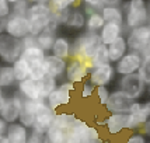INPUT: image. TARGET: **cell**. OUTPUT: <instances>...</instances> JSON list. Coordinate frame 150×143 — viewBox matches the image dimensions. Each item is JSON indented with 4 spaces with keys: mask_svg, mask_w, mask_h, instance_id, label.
Wrapping results in <instances>:
<instances>
[{
    "mask_svg": "<svg viewBox=\"0 0 150 143\" xmlns=\"http://www.w3.org/2000/svg\"><path fill=\"white\" fill-rule=\"evenodd\" d=\"M147 93H149V94H150V87H149V88H147Z\"/></svg>",
    "mask_w": 150,
    "mask_h": 143,
    "instance_id": "49",
    "label": "cell"
},
{
    "mask_svg": "<svg viewBox=\"0 0 150 143\" xmlns=\"http://www.w3.org/2000/svg\"><path fill=\"white\" fill-rule=\"evenodd\" d=\"M4 97V93H3V88H0V98Z\"/></svg>",
    "mask_w": 150,
    "mask_h": 143,
    "instance_id": "48",
    "label": "cell"
},
{
    "mask_svg": "<svg viewBox=\"0 0 150 143\" xmlns=\"http://www.w3.org/2000/svg\"><path fill=\"white\" fill-rule=\"evenodd\" d=\"M17 84L11 65H1L0 67V88H7Z\"/></svg>",
    "mask_w": 150,
    "mask_h": 143,
    "instance_id": "33",
    "label": "cell"
},
{
    "mask_svg": "<svg viewBox=\"0 0 150 143\" xmlns=\"http://www.w3.org/2000/svg\"><path fill=\"white\" fill-rule=\"evenodd\" d=\"M142 60H143V56H142L140 53L128 51V53H126L125 56H122V58L114 65L115 73L119 74L121 77H122V76L135 74V73H137L139 69H140Z\"/></svg>",
    "mask_w": 150,
    "mask_h": 143,
    "instance_id": "11",
    "label": "cell"
},
{
    "mask_svg": "<svg viewBox=\"0 0 150 143\" xmlns=\"http://www.w3.org/2000/svg\"><path fill=\"white\" fill-rule=\"evenodd\" d=\"M88 65L77 58H70L66 62L65 70V81H69L72 84H81L88 77Z\"/></svg>",
    "mask_w": 150,
    "mask_h": 143,
    "instance_id": "8",
    "label": "cell"
},
{
    "mask_svg": "<svg viewBox=\"0 0 150 143\" xmlns=\"http://www.w3.org/2000/svg\"><path fill=\"white\" fill-rule=\"evenodd\" d=\"M125 143H147V139L140 133V132H133L126 137Z\"/></svg>",
    "mask_w": 150,
    "mask_h": 143,
    "instance_id": "41",
    "label": "cell"
},
{
    "mask_svg": "<svg viewBox=\"0 0 150 143\" xmlns=\"http://www.w3.org/2000/svg\"><path fill=\"white\" fill-rule=\"evenodd\" d=\"M56 112L52 111L44 100H39L38 103V108L35 111V117H34V124H33V130L34 133L44 136L46 133V130L51 128V125L53 124V119H55Z\"/></svg>",
    "mask_w": 150,
    "mask_h": 143,
    "instance_id": "6",
    "label": "cell"
},
{
    "mask_svg": "<svg viewBox=\"0 0 150 143\" xmlns=\"http://www.w3.org/2000/svg\"><path fill=\"white\" fill-rule=\"evenodd\" d=\"M3 33L17 39H24L30 35V24L24 16H10L4 21Z\"/></svg>",
    "mask_w": 150,
    "mask_h": 143,
    "instance_id": "13",
    "label": "cell"
},
{
    "mask_svg": "<svg viewBox=\"0 0 150 143\" xmlns=\"http://www.w3.org/2000/svg\"><path fill=\"white\" fill-rule=\"evenodd\" d=\"M0 143H7V139L4 135H0Z\"/></svg>",
    "mask_w": 150,
    "mask_h": 143,
    "instance_id": "46",
    "label": "cell"
},
{
    "mask_svg": "<svg viewBox=\"0 0 150 143\" xmlns=\"http://www.w3.org/2000/svg\"><path fill=\"white\" fill-rule=\"evenodd\" d=\"M46 76V69H45V63H41V65H37L30 69V77L34 81H39Z\"/></svg>",
    "mask_w": 150,
    "mask_h": 143,
    "instance_id": "37",
    "label": "cell"
},
{
    "mask_svg": "<svg viewBox=\"0 0 150 143\" xmlns=\"http://www.w3.org/2000/svg\"><path fill=\"white\" fill-rule=\"evenodd\" d=\"M143 60H142V65H140V69L137 72L140 80L143 81V84L146 87H150V55H146L143 53Z\"/></svg>",
    "mask_w": 150,
    "mask_h": 143,
    "instance_id": "34",
    "label": "cell"
},
{
    "mask_svg": "<svg viewBox=\"0 0 150 143\" xmlns=\"http://www.w3.org/2000/svg\"><path fill=\"white\" fill-rule=\"evenodd\" d=\"M27 143H44V139H42L41 135H37V133L31 132V133H30V136H28Z\"/></svg>",
    "mask_w": 150,
    "mask_h": 143,
    "instance_id": "43",
    "label": "cell"
},
{
    "mask_svg": "<svg viewBox=\"0 0 150 143\" xmlns=\"http://www.w3.org/2000/svg\"><path fill=\"white\" fill-rule=\"evenodd\" d=\"M83 11H84L86 17L94 13H101V10L105 7V0H84L83 1Z\"/></svg>",
    "mask_w": 150,
    "mask_h": 143,
    "instance_id": "35",
    "label": "cell"
},
{
    "mask_svg": "<svg viewBox=\"0 0 150 143\" xmlns=\"http://www.w3.org/2000/svg\"><path fill=\"white\" fill-rule=\"evenodd\" d=\"M129 114H110L104 119V128L111 136H118L122 132L128 130Z\"/></svg>",
    "mask_w": 150,
    "mask_h": 143,
    "instance_id": "15",
    "label": "cell"
},
{
    "mask_svg": "<svg viewBox=\"0 0 150 143\" xmlns=\"http://www.w3.org/2000/svg\"><path fill=\"white\" fill-rule=\"evenodd\" d=\"M110 94H111V91H110L108 87H97L96 88V96H97L98 104L104 107L107 104V101H108V98H110Z\"/></svg>",
    "mask_w": 150,
    "mask_h": 143,
    "instance_id": "39",
    "label": "cell"
},
{
    "mask_svg": "<svg viewBox=\"0 0 150 143\" xmlns=\"http://www.w3.org/2000/svg\"><path fill=\"white\" fill-rule=\"evenodd\" d=\"M24 17L28 21L35 18H51L52 11L49 8L48 1H33V3H30Z\"/></svg>",
    "mask_w": 150,
    "mask_h": 143,
    "instance_id": "23",
    "label": "cell"
},
{
    "mask_svg": "<svg viewBox=\"0 0 150 143\" xmlns=\"http://www.w3.org/2000/svg\"><path fill=\"white\" fill-rule=\"evenodd\" d=\"M4 21H6V20H0V34L3 33V28H4Z\"/></svg>",
    "mask_w": 150,
    "mask_h": 143,
    "instance_id": "45",
    "label": "cell"
},
{
    "mask_svg": "<svg viewBox=\"0 0 150 143\" xmlns=\"http://www.w3.org/2000/svg\"><path fill=\"white\" fill-rule=\"evenodd\" d=\"M56 27H58V24L52 20L51 24L46 27L42 33L38 34V35L35 37L37 46H38L41 51H44L45 53L49 52V51L52 49L53 42H55V39H56Z\"/></svg>",
    "mask_w": 150,
    "mask_h": 143,
    "instance_id": "19",
    "label": "cell"
},
{
    "mask_svg": "<svg viewBox=\"0 0 150 143\" xmlns=\"http://www.w3.org/2000/svg\"><path fill=\"white\" fill-rule=\"evenodd\" d=\"M66 62L67 60H63V59H59L53 55H48L46 53L45 56V69H46V76H51L55 80H60V79L65 77V70H66Z\"/></svg>",
    "mask_w": 150,
    "mask_h": 143,
    "instance_id": "18",
    "label": "cell"
},
{
    "mask_svg": "<svg viewBox=\"0 0 150 143\" xmlns=\"http://www.w3.org/2000/svg\"><path fill=\"white\" fill-rule=\"evenodd\" d=\"M96 86L90 83L88 79H86L84 81L81 83V88H80V96L81 98H91L96 94Z\"/></svg>",
    "mask_w": 150,
    "mask_h": 143,
    "instance_id": "38",
    "label": "cell"
},
{
    "mask_svg": "<svg viewBox=\"0 0 150 143\" xmlns=\"http://www.w3.org/2000/svg\"><path fill=\"white\" fill-rule=\"evenodd\" d=\"M118 90L124 91L126 96H129L132 100L137 101L139 98L143 96V93L147 90V87L143 84L140 80L139 74H129V76H122L118 80Z\"/></svg>",
    "mask_w": 150,
    "mask_h": 143,
    "instance_id": "9",
    "label": "cell"
},
{
    "mask_svg": "<svg viewBox=\"0 0 150 143\" xmlns=\"http://www.w3.org/2000/svg\"><path fill=\"white\" fill-rule=\"evenodd\" d=\"M117 76L114 66L110 65L100 66L96 69H91L88 73V80L90 83L94 84L96 87H108L114 81V79Z\"/></svg>",
    "mask_w": 150,
    "mask_h": 143,
    "instance_id": "14",
    "label": "cell"
},
{
    "mask_svg": "<svg viewBox=\"0 0 150 143\" xmlns=\"http://www.w3.org/2000/svg\"><path fill=\"white\" fill-rule=\"evenodd\" d=\"M125 39H126V45L129 51L143 55L150 42V27L143 25L131 30L128 31V35L125 37Z\"/></svg>",
    "mask_w": 150,
    "mask_h": 143,
    "instance_id": "7",
    "label": "cell"
},
{
    "mask_svg": "<svg viewBox=\"0 0 150 143\" xmlns=\"http://www.w3.org/2000/svg\"><path fill=\"white\" fill-rule=\"evenodd\" d=\"M21 105H23V98L18 96V93L0 98V119L7 125L18 122Z\"/></svg>",
    "mask_w": 150,
    "mask_h": 143,
    "instance_id": "4",
    "label": "cell"
},
{
    "mask_svg": "<svg viewBox=\"0 0 150 143\" xmlns=\"http://www.w3.org/2000/svg\"><path fill=\"white\" fill-rule=\"evenodd\" d=\"M150 118V100L149 101H135L129 110V119H128V130L140 129L146 121Z\"/></svg>",
    "mask_w": 150,
    "mask_h": 143,
    "instance_id": "10",
    "label": "cell"
},
{
    "mask_svg": "<svg viewBox=\"0 0 150 143\" xmlns=\"http://www.w3.org/2000/svg\"><path fill=\"white\" fill-rule=\"evenodd\" d=\"M45 56H46V53L44 51H41L38 46H30V48H24L23 49V53H21L20 58L24 59L27 62V65L30 66V69H31L34 66L44 63Z\"/></svg>",
    "mask_w": 150,
    "mask_h": 143,
    "instance_id": "28",
    "label": "cell"
},
{
    "mask_svg": "<svg viewBox=\"0 0 150 143\" xmlns=\"http://www.w3.org/2000/svg\"><path fill=\"white\" fill-rule=\"evenodd\" d=\"M6 129H7V124L0 119V135H4V133H6Z\"/></svg>",
    "mask_w": 150,
    "mask_h": 143,
    "instance_id": "44",
    "label": "cell"
},
{
    "mask_svg": "<svg viewBox=\"0 0 150 143\" xmlns=\"http://www.w3.org/2000/svg\"><path fill=\"white\" fill-rule=\"evenodd\" d=\"M13 73H14V77H16V81L20 83V81H24L30 77V66L27 65V62L24 59L18 58L13 65Z\"/></svg>",
    "mask_w": 150,
    "mask_h": 143,
    "instance_id": "32",
    "label": "cell"
},
{
    "mask_svg": "<svg viewBox=\"0 0 150 143\" xmlns=\"http://www.w3.org/2000/svg\"><path fill=\"white\" fill-rule=\"evenodd\" d=\"M74 118L76 115L73 112H56L53 124L42 136L44 143H67V130Z\"/></svg>",
    "mask_w": 150,
    "mask_h": 143,
    "instance_id": "2",
    "label": "cell"
},
{
    "mask_svg": "<svg viewBox=\"0 0 150 143\" xmlns=\"http://www.w3.org/2000/svg\"><path fill=\"white\" fill-rule=\"evenodd\" d=\"M11 16V3L8 0H0V20H7Z\"/></svg>",
    "mask_w": 150,
    "mask_h": 143,
    "instance_id": "40",
    "label": "cell"
},
{
    "mask_svg": "<svg viewBox=\"0 0 150 143\" xmlns=\"http://www.w3.org/2000/svg\"><path fill=\"white\" fill-rule=\"evenodd\" d=\"M122 25L118 24H111V23H105V25L101 28L100 31V38H101V44L105 46H108L112 44L117 38H119L122 35Z\"/></svg>",
    "mask_w": 150,
    "mask_h": 143,
    "instance_id": "26",
    "label": "cell"
},
{
    "mask_svg": "<svg viewBox=\"0 0 150 143\" xmlns=\"http://www.w3.org/2000/svg\"><path fill=\"white\" fill-rule=\"evenodd\" d=\"M62 25L67 27L70 30H81L86 25V14L83 11V8H80L77 6H73L67 13H66L65 21Z\"/></svg>",
    "mask_w": 150,
    "mask_h": 143,
    "instance_id": "21",
    "label": "cell"
},
{
    "mask_svg": "<svg viewBox=\"0 0 150 143\" xmlns=\"http://www.w3.org/2000/svg\"><path fill=\"white\" fill-rule=\"evenodd\" d=\"M58 84H59L58 80H55V79L51 77V76H45L42 80H39L38 81L39 98L45 101L46 97H48V96H49V94H51V93L58 87Z\"/></svg>",
    "mask_w": 150,
    "mask_h": 143,
    "instance_id": "29",
    "label": "cell"
},
{
    "mask_svg": "<svg viewBox=\"0 0 150 143\" xmlns=\"http://www.w3.org/2000/svg\"><path fill=\"white\" fill-rule=\"evenodd\" d=\"M105 25V21L103 18L101 13H94L90 14L86 17V33H96L98 34V31H101V28Z\"/></svg>",
    "mask_w": 150,
    "mask_h": 143,
    "instance_id": "30",
    "label": "cell"
},
{
    "mask_svg": "<svg viewBox=\"0 0 150 143\" xmlns=\"http://www.w3.org/2000/svg\"><path fill=\"white\" fill-rule=\"evenodd\" d=\"M17 93L21 98L24 100H33V101H39V88L38 81H34L31 79H27L24 81L17 83Z\"/></svg>",
    "mask_w": 150,
    "mask_h": 143,
    "instance_id": "24",
    "label": "cell"
},
{
    "mask_svg": "<svg viewBox=\"0 0 150 143\" xmlns=\"http://www.w3.org/2000/svg\"><path fill=\"white\" fill-rule=\"evenodd\" d=\"M133 103H135V100H132L124 91L117 88V90L111 91L110 98L104 107L110 114H129V110Z\"/></svg>",
    "mask_w": 150,
    "mask_h": 143,
    "instance_id": "12",
    "label": "cell"
},
{
    "mask_svg": "<svg viewBox=\"0 0 150 143\" xmlns=\"http://www.w3.org/2000/svg\"><path fill=\"white\" fill-rule=\"evenodd\" d=\"M0 67H1V65H0Z\"/></svg>",
    "mask_w": 150,
    "mask_h": 143,
    "instance_id": "50",
    "label": "cell"
},
{
    "mask_svg": "<svg viewBox=\"0 0 150 143\" xmlns=\"http://www.w3.org/2000/svg\"><path fill=\"white\" fill-rule=\"evenodd\" d=\"M10 3H11V14L13 16H25L27 8L30 6V1L16 0V1H10Z\"/></svg>",
    "mask_w": 150,
    "mask_h": 143,
    "instance_id": "36",
    "label": "cell"
},
{
    "mask_svg": "<svg viewBox=\"0 0 150 143\" xmlns=\"http://www.w3.org/2000/svg\"><path fill=\"white\" fill-rule=\"evenodd\" d=\"M140 133H142V135H143V136L146 137L147 140L150 139V118L147 119V121H146V124H144L143 126L140 128Z\"/></svg>",
    "mask_w": 150,
    "mask_h": 143,
    "instance_id": "42",
    "label": "cell"
},
{
    "mask_svg": "<svg viewBox=\"0 0 150 143\" xmlns=\"http://www.w3.org/2000/svg\"><path fill=\"white\" fill-rule=\"evenodd\" d=\"M45 103L52 111L59 112L60 108L70 105V103H72V93L63 90V88H60V87L58 86V87H56V88L46 97Z\"/></svg>",
    "mask_w": 150,
    "mask_h": 143,
    "instance_id": "16",
    "label": "cell"
},
{
    "mask_svg": "<svg viewBox=\"0 0 150 143\" xmlns=\"http://www.w3.org/2000/svg\"><path fill=\"white\" fill-rule=\"evenodd\" d=\"M105 3H107L105 7L101 10V16L105 23L124 25V10L119 6L122 3L121 1H108V0H105Z\"/></svg>",
    "mask_w": 150,
    "mask_h": 143,
    "instance_id": "17",
    "label": "cell"
},
{
    "mask_svg": "<svg viewBox=\"0 0 150 143\" xmlns=\"http://www.w3.org/2000/svg\"><path fill=\"white\" fill-rule=\"evenodd\" d=\"M39 101H33V100H24L23 98V105H21V112H20L18 122L27 129H31L34 124V117L35 111L38 108Z\"/></svg>",
    "mask_w": 150,
    "mask_h": 143,
    "instance_id": "20",
    "label": "cell"
},
{
    "mask_svg": "<svg viewBox=\"0 0 150 143\" xmlns=\"http://www.w3.org/2000/svg\"><path fill=\"white\" fill-rule=\"evenodd\" d=\"M70 48H72V42L66 37H56L53 46L51 49V55L56 56L63 60H69L70 59Z\"/></svg>",
    "mask_w": 150,
    "mask_h": 143,
    "instance_id": "27",
    "label": "cell"
},
{
    "mask_svg": "<svg viewBox=\"0 0 150 143\" xmlns=\"http://www.w3.org/2000/svg\"><path fill=\"white\" fill-rule=\"evenodd\" d=\"M23 41L13 38L7 34H0V60L6 65H13L23 53Z\"/></svg>",
    "mask_w": 150,
    "mask_h": 143,
    "instance_id": "5",
    "label": "cell"
},
{
    "mask_svg": "<svg viewBox=\"0 0 150 143\" xmlns=\"http://www.w3.org/2000/svg\"><path fill=\"white\" fill-rule=\"evenodd\" d=\"M124 10V24L128 31L147 25L149 8L143 0H131L122 6Z\"/></svg>",
    "mask_w": 150,
    "mask_h": 143,
    "instance_id": "3",
    "label": "cell"
},
{
    "mask_svg": "<svg viewBox=\"0 0 150 143\" xmlns=\"http://www.w3.org/2000/svg\"><path fill=\"white\" fill-rule=\"evenodd\" d=\"M108 49V58H110V63H117L119 59L125 56L128 53V45H126V39L124 35H121L119 38H117L112 44L107 46Z\"/></svg>",
    "mask_w": 150,
    "mask_h": 143,
    "instance_id": "25",
    "label": "cell"
},
{
    "mask_svg": "<svg viewBox=\"0 0 150 143\" xmlns=\"http://www.w3.org/2000/svg\"><path fill=\"white\" fill-rule=\"evenodd\" d=\"M88 65V69H96V67H100V66H105L110 65V58H108V49L105 45H101L100 49H98L96 55L91 58V60L87 63Z\"/></svg>",
    "mask_w": 150,
    "mask_h": 143,
    "instance_id": "31",
    "label": "cell"
},
{
    "mask_svg": "<svg viewBox=\"0 0 150 143\" xmlns=\"http://www.w3.org/2000/svg\"><path fill=\"white\" fill-rule=\"evenodd\" d=\"M146 55H150V42H149V45H147V49H146Z\"/></svg>",
    "mask_w": 150,
    "mask_h": 143,
    "instance_id": "47",
    "label": "cell"
},
{
    "mask_svg": "<svg viewBox=\"0 0 150 143\" xmlns=\"http://www.w3.org/2000/svg\"><path fill=\"white\" fill-rule=\"evenodd\" d=\"M4 136L7 139V143H27L30 132L20 122H16V124L7 125Z\"/></svg>",
    "mask_w": 150,
    "mask_h": 143,
    "instance_id": "22",
    "label": "cell"
},
{
    "mask_svg": "<svg viewBox=\"0 0 150 143\" xmlns=\"http://www.w3.org/2000/svg\"><path fill=\"white\" fill-rule=\"evenodd\" d=\"M101 44L100 34L96 33H83L74 38L70 48V58H77L88 63L91 58L96 55Z\"/></svg>",
    "mask_w": 150,
    "mask_h": 143,
    "instance_id": "1",
    "label": "cell"
}]
</instances>
